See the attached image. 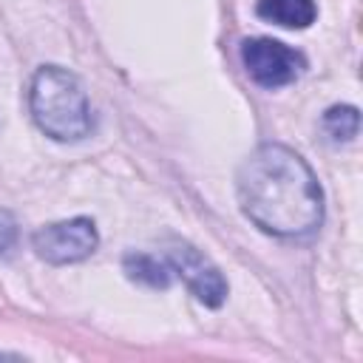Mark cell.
Returning a JSON list of instances; mask_svg holds the SVG:
<instances>
[{"label": "cell", "instance_id": "cell-1", "mask_svg": "<svg viewBox=\"0 0 363 363\" xmlns=\"http://www.w3.org/2000/svg\"><path fill=\"white\" fill-rule=\"evenodd\" d=\"M244 216L264 233L301 238L323 221V190L312 167L286 145H258L235 173Z\"/></svg>", "mask_w": 363, "mask_h": 363}, {"label": "cell", "instance_id": "cell-5", "mask_svg": "<svg viewBox=\"0 0 363 363\" xmlns=\"http://www.w3.org/2000/svg\"><path fill=\"white\" fill-rule=\"evenodd\" d=\"M164 261L167 267L187 284V289L204 303V306H221L227 298V281L218 272V267L204 258L193 244L187 241H167L164 247Z\"/></svg>", "mask_w": 363, "mask_h": 363}, {"label": "cell", "instance_id": "cell-4", "mask_svg": "<svg viewBox=\"0 0 363 363\" xmlns=\"http://www.w3.org/2000/svg\"><path fill=\"white\" fill-rule=\"evenodd\" d=\"M99 244L96 227L91 218H68V221H54L40 227L31 235L34 252L48 261V264H74L88 258Z\"/></svg>", "mask_w": 363, "mask_h": 363}, {"label": "cell", "instance_id": "cell-3", "mask_svg": "<svg viewBox=\"0 0 363 363\" xmlns=\"http://www.w3.org/2000/svg\"><path fill=\"white\" fill-rule=\"evenodd\" d=\"M241 62L247 74L261 85V88H281L289 85L303 68L306 60L301 51L269 40V37H252L241 43Z\"/></svg>", "mask_w": 363, "mask_h": 363}, {"label": "cell", "instance_id": "cell-6", "mask_svg": "<svg viewBox=\"0 0 363 363\" xmlns=\"http://www.w3.org/2000/svg\"><path fill=\"white\" fill-rule=\"evenodd\" d=\"M255 14L281 28H306L315 23V0H258Z\"/></svg>", "mask_w": 363, "mask_h": 363}, {"label": "cell", "instance_id": "cell-7", "mask_svg": "<svg viewBox=\"0 0 363 363\" xmlns=\"http://www.w3.org/2000/svg\"><path fill=\"white\" fill-rule=\"evenodd\" d=\"M122 269L130 281L150 289H167L173 278V269L167 267V261H159L156 255H147V252H128L122 258Z\"/></svg>", "mask_w": 363, "mask_h": 363}, {"label": "cell", "instance_id": "cell-9", "mask_svg": "<svg viewBox=\"0 0 363 363\" xmlns=\"http://www.w3.org/2000/svg\"><path fill=\"white\" fill-rule=\"evenodd\" d=\"M17 247V221L9 210H0V261L11 258Z\"/></svg>", "mask_w": 363, "mask_h": 363}, {"label": "cell", "instance_id": "cell-2", "mask_svg": "<svg viewBox=\"0 0 363 363\" xmlns=\"http://www.w3.org/2000/svg\"><path fill=\"white\" fill-rule=\"evenodd\" d=\"M28 108L37 128L57 142H79L91 133V105L82 82L60 65H43L34 74Z\"/></svg>", "mask_w": 363, "mask_h": 363}, {"label": "cell", "instance_id": "cell-8", "mask_svg": "<svg viewBox=\"0 0 363 363\" xmlns=\"http://www.w3.org/2000/svg\"><path fill=\"white\" fill-rule=\"evenodd\" d=\"M357 128H360V113L352 105H335L323 113V133L335 145L352 142L357 136Z\"/></svg>", "mask_w": 363, "mask_h": 363}]
</instances>
